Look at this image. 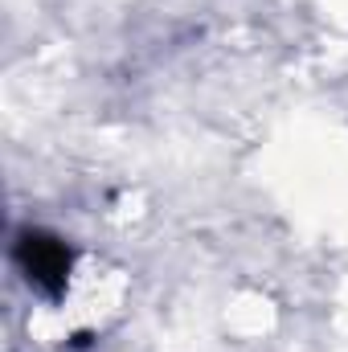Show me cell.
<instances>
[{
	"label": "cell",
	"instance_id": "1",
	"mask_svg": "<svg viewBox=\"0 0 348 352\" xmlns=\"http://www.w3.org/2000/svg\"><path fill=\"white\" fill-rule=\"evenodd\" d=\"M25 258H29V278H37V283L41 278H54L50 270H58V274L66 270V254L54 242H45V238H29L25 242Z\"/></svg>",
	"mask_w": 348,
	"mask_h": 352
}]
</instances>
